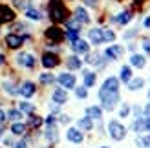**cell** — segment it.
Instances as JSON below:
<instances>
[{
	"mask_svg": "<svg viewBox=\"0 0 150 148\" xmlns=\"http://www.w3.org/2000/svg\"><path fill=\"white\" fill-rule=\"evenodd\" d=\"M99 99L103 102L104 110H114V106L119 102V92H101L99 90Z\"/></svg>",
	"mask_w": 150,
	"mask_h": 148,
	"instance_id": "cell-1",
	"label": "cell"
},
{
	"mask_svg": "<svg viewBox=\"0 0 150 148\" xmlns=\"http://www.w3.org/2000/svg\"><path fill=\"white\" fill-rule=\"evenodd\" d=\"M108 134L114 141H123L125 135H126V128L119 121H110L108 123Z\"/></svg>",
	"mask_w": 150,
	"mask_h": 148,
	"instance_id": "cell-2",
	"label": "cell"
},
{
	"mask_svg": "<svg viewBox=\"0 0 150 148\" xmlns=\"http://www.w3.org/2000/svg\"><path fill=\"white\" fill-rule=\"evenodd\" d=\"M17 64L22 66V68H33V66H35V57H33L31 53L22 51V53L17 55Z\"/></svg>",
	"mask_w": 150,
	"mask_h": 148,
	"instance_id": "cell-3",
	"label": "cell"
},
{
	"mask_svg": "<svg viewBox=\"0 0 150 148\" xmlns=\"http://www.w3.org/2000/svg\"><path fill=\"white\" fill-rule=\"evenodd\" d=\"M57 80H59V84H61L64 90H70V88L75 86V77L71 75V73H61Z\"/></svg>",
	"mask_w": 150,
	"mask_h": 148,
	"instance_id": "cell-4",
	"label": "cell"
},
{
	"mask_svg": "<svg viewBox=\"0 0 150 148\" xmlns=\"http://www.w3.org/2000/svg\"><path fill=\"white\" fill-rule=\"evenodd\" d=\"M22 42H24V37H20V35H13V33L6 35V44L9 46V49H17V48H20Z\"/></svg>",
	"mask_w": 150,
	"mask_h": 148,
	"instance_id": "cell-5",
	"label": "cell"
},
{
	"mask_svg": "<svg viewBox=\"0 0 150 148\" xmlns=\"http://www.w3.org/2000/svg\"><path fill=\"white\" fill-rule=\"evenodd\" d=\"M18 93L22 95L24 99H29L35 95V84L29 82V80H26V82H22V86L18 88Z\"/></svg>",
	"mask_w": 150,
	"mask_h": 148,
	"instance_id": "cell-6",
	"label": "cell"
},
{
	"mask_svg": "<svg viewBox=\"0 0 150 148\" xmlns=\"http://www.w3.org/2000/svg\"><path fill=\"white\" fill-rule=\"evenodd\" d=\"M66 137H68L70 143H75V144H81L82 143V132L79 128H68V132H66Z\"/></svg>",
	"mask_w": 150,
	"mask_h": 148,
	"instance_id": "cell-7",
	"label": "cell"
},
{
	"mask_svg": "<svg viewBox=\"0 0 150 148\" xmlns=\"http://www.w3.org/2000/svg\"><path fill=\"white\" fill-rule=\"evenodd\" d=\"M101 92H119V79L108 77L104 80V84L101 86Z\"/></svg>",
	"mask_w": 150,
	"mask_h": 148,
	"instance_id": "cell-8",
	"label": "cell"
},
{
	"mask_svg": "<svg viewBox=\"0 0 150 148\" xmlns=\"http://www.w3.org/2000/svg\"><path fill=\"white\" fill-rule=\"evenodd\" d=\"M71 48L75 53H79V55H84L88 53V49H90V44L86 40H82V39H77L75 42H71Z\"/></svg>",
	"mask_w": 150,
	"mask_h": 148,
	"instance_id": "cell-9",
	"label": "cell"
},
{
	"mask_svg": "<svg viewBox=\"0 0 150 148\" xmlns=\"http://www.w3.org/2000/svg\"><path fill=\"white\" fill-rule=\"evenodd\" d=\"M123 46H117V44H114V46H110L106 51H104V55H106V58H112V61H115V58H119L123 55Z\"/></svg>",
	"mask_w": 150,
	"mask_h": 148,
	"instance_id": "cell-10",
	"label": "cell"
},
{
	"mask_svg": "<svg viewBox=\"0 0 150 148\" xmlns=\"http://www.w3.org/2000/svg\"><path fill=\"white\" fill-rule=\"evenodd\" d=\"M88 37H90V42L92 44H101V42H104V37H103V29H99V27H93V29H90V33H88Z\"/></svg>",
	"mask_w": 150,
	"mask_h": 148,
	"instance_id": "cell-11",
	"label": "cell"
},
{
	"mask_svg": "<svg viewBox=\"0 0 150 148\" xmlns=\"http://www.w3.org/2000/svg\"><path fill=\"white\" fill-rule=\"evenodd\" d=\"M51 99H53V102H57V104H64V102L68 101V93L64 92V88H57L53 92V95H51Z\"/></svg>",
	"mask_w": 150,
	"mask_h": 148,
	"instance_id": "cell-12",
	"label": "cell"
},
{
	"mask_svg": "<svg viewBox=\"0 0 150 148\" xmlns=\"http://www.w3.org/2000/svg\"><path fill=\"white\" fill-rule=\"evenodd\" d=\"M51 18L53 20H64V7L61 4H53L51 6Z\"/></svg>",
	"mask_w": 150,
	"mask_h": 148,
	"instance_id": "cell-13",
	"label": "cell"
},
{
	"mask_svg": "<svg viewBox=\"0 0 150 148\" xmlns=\"http://www.w3.org/2000/svg\"><path fill=\"white\" fill-rule=\"evenodd\" d=\"M15 18V13L7 6H0V22H11Z\"/></svg>",
	"mask_w": 150,
	"mask_h": 148,
	"instance_id": "cell-14",
	"label": "cell"
},
{
	"mask_svg": "<svg viewBox=\"0 0 150 148\" xmlns=\"http://www.w3.org/2000/svg\"><path fill=\"white\" fill-rule=\"evenodd\" d=\"M75 18H77L81 24H88V22H90V15L86 13L84 7L79 6V7H75Z\"/></svg>",
	"mask_w": 150,
	"mask_h": 148,
	"instance_id": "cell-15",
	"label": "cell"
},
{
	"mask_svg": "<svg viewBox=\"0 0 150 148\" xmlns=\"http://www.w3.org/2000/svg\"><path fill=\"white\" fill-rule=\"evenodd\" d=\"M59 64V58L55 55H51V53H46L42 57V66L44 68H55V66Z\"/></svg>",
	"mask_w": 150,
	"mask_h": 148,
	"instance_id": "cell-16",
	"label": "cell"
},
{
	"mask_svg": "<svg viewBox=\"0 0 150 148\" xmlns=\"http://www.w3.org/2000/svg\"><path fill=\"white\" fill-rule=\"evenodd\" d=\"M86 117H90V119H97V121H99L101 117H103L101 108H99V106H88V108H86Z\"/></svg>",
	"mask_w": 150,
	"mask_h": 148,
	"instance_id": "cell-17",
	"label": "cell"
},
{
	"mask_svg": "<svg viewBox=\"0 0 150 148\" xmlns=\"http://www.w3.org/2000/svg\"><path fill=\"white\" fill-rule=\"evenodd\" d=\"M114 20L117 24H121V26H126V24H130V20H132V13L130 11H123V13H119Z\"/></svg>",
	"mask_w": 150,
	"mask_h": 148,
	"instance_id": "cell-18",
	"label": "cell"
},
{
	"mask_svg": "<svg viewBox=\"0 0 150 148\" xmlns=\"http://www.w3.org/2000/svg\"><path fill=\"white\" fill-rule=\"evenodd\" d=\"M66 64H68V68H70V70H79L81 66H82L81 58H79L77 55H71V57H68V58H66Z\"/></svg>",
	"mask_w": 150,
	"mask_h": 148,
	"instance_id": "cell-19",
	"label": "cell"
},
{
	"mask_svg": "<svg viewBox=\"0 0 150 148\" xmlns=\"http://www.w3.org/2000/svg\"><path fill=\"white\" fill-rule=\"evenodd\" d=\"M26 17L29 20H33V22H40L42 20V13L39 9H33V7H29V9H26Z\"/></svg>",
	"mask_w": 150,
	"mask_h": 148,
	"instance_id": "cell-20",
	"label": "cell"
},
{
	"mask_svg": "<svg viewBox=\"0 0 150 148\" xmlns=\"http://www.w3.org/2000/svg\"><path fill=\"white\" fill-rule=\"evenodd\" d=\"M130 64L134 66V68H143V66L146 64V58L143 55H132L130 57Z\"/></svg>",
	"mask_w": 150,
	"mask_h": 148,
	"instance_id": "cell-21",
	"label": "cell"
},
{
	"mask_svg": "<svg viewBox=\"0 0 150 148\" xmlns=\"http://www.w3.org/2000/svg\"><path fill=\"white\" fill-rule=\"evenodd\" d=\"M145 86V80L141 79V77H137V79H132L130 82H128V90L130 92H136V90H139V88H143Z\"/></svg>",
	"mask_w": 150,
	"mask_h": 148,
	"instance_id": "cell-22",
	"label": "cell"
},
{
	"mask_svg": "<svg viewBox=\"0 0 150 148\" xmlns=\"http://www.w3.org/2000/svg\"><path fill=\"white\" fill-rule=\"evenodd\" d=\"M79 128H82V130H92L93 128L92 119H90V117H82V119H79Z\"/></svg>",
	"mask_w": 150,
	"mask_h": 148,
	"instance_id": "cell-23",
	"label": "cell"
},
{
	"mask_svg": "<svg viewBox=\"0 0 150 148\" xmlns=\"http://www.w3.org/2000/svg\"><path fill=\"white\" fill-rule=\"evenodd\" d=\"M95 84V73L92 71H84V86L90 88V86H93Z\"/></svg>",
	"mask_w": 150,
	"mask_h": 148,
	"instance_id": "cell-24",
	"label": "cell"
},
{
	"mask_svg": "<svg viewBox=\"0 0 150 148\" xmlns=\"http://www.w3.org/2000/svg\"><path fill=\"white\" fill-rule=\"evenodd\" d=\"M121 79L125 80V82H130L132 80V70L128 68V66H123L121 68Z\"/></svg>",
	"mask_w": 150,
	"mask_h": 148,
	"instance_id": "cell-25",
	"label": "cell"
},
{
	"mask_svg": "<svg viewBox=\"0 0 150 148\" xmlns=\"http://www.w3.org/2000/svg\"><path fill=\"white\" fill-rule=\"evenodd\" d=\"M11 132H13L15 135H22V134L26 132V126H24L22 123H15L13 126H11Z\"/></svg>",
	"mask_w": 150,
	"mask_h": 148,
	"instance_id": "cell-26",
	"label": "cell"
},
{
	"mask_svg": "<svg viewBox=\"0 0 150 148\" xmlns=\"http://www.w3.org/2000/svg\"><path fill=\"white\" fill-rule=\"evenodd\" d=\"M7 117H9L11 121L18 123V121L22 119V112H20V110H9V112H7Z\"/></svg>",
	"mask_w": 150,
	"mask_h": 148,
	"instance_id": "cell-27",
	"label": "cell"
},
{
	"mask_svg": "<svg viewBox=\"0 0 150 148\" xmlns=\"http://www.w3.org/2000/svg\"><path fill=\"white\" fill-rule=\"evenodd\" d=\"M46 139H48V141H57V128L55 126H48V130H46Z\"/></svg>",
	"mask_w": 150,
	"mask_h": 148,
	"instance_id": "cell-28",
	"label": "cell"
},
{
	"mask_svg": "<svg viewBox=\"0 0 150 148\" xmlns=\"http://www.w3.org/2000/svg\"><path fill=\"white\" fill-rule=\"evenodd\" d=\"M103 37H104V42H114L115 40V33L112 29H103Z\"/></svg>",
	"mask_w": 150,
	"mask_h": 148,
	"instance_id": "cell-29",
	"label": "cell"
},
{
	"mask_svg": "<svg viewBox=\"0 0 150 148\" xmlns=\"http://www.w3.org/2000/svg\"><path fill=\"white\" fill-rule=\"evenodd\" d=\"M18 108H20V112H26V113H33V110H35V106L29 104V102H20Z\"/></svg>",
	"mask_w": 150,
	"mask_h": 148,
	"instance_id": "cell-30",
	"label": "cell"
},
{
	"mask_svg": "<svg viewBox=\"0 0 150 148\" xmlns=\"http://www.w3.org/2000/svg\"><path fill=\"white\" fill-rule=\"evenodd\" d=\"M88 61L93 62L95 66H104V58L101 55H92V57H88Z\"/></svg>",
	"mask_w": 150,
	"mask_h": 148,
	"instance_id": "cell-31",
	"label": "cell"
},
{
	"mask_svg": "<svg viewBox=\"0 0 150 148\" xmlns=\"http://www.w3.org/2000/svg\"><path fill=\"white\" fill-rule=\"evenodd\" d=\"M53 80H55V77L51 75V73H42V75H40V82L42 84H51Z\"/></svg>",
	"mask_w": 150,
	"mask_h": 148,
	"instance_id": "cell-32",
	"label": "cell"
},
{
	"mask_svg": "<svg viewBox=\"0 0 150 148\" xmlns=\"http://www.w3.org/2000/svg\"><path fill=\"white\" fill-rule=\"evenodd\" d=\"M134 130L136 132H145V119H136V123H134Z\"/></svg>",
	"mask_w": 150,
	"mask_h": 148,
	"instance_id": "cell-33",
	"label": "cell"
},
{
	"mask_svg": "<svg viewBox=\"0 0 150 148\" xmlns=\"http://www.w3.org/2000/svg\"><path fill=\"white\" fill-rule=\"evenodd\" d=\"M4 90H6L7 93H9V95H15V93H18V90H17V88H15L11 82H4Z\"/></svg>",
	"mask_w": 150,
	"mask_h": 148,
	"instance_id": "cell-34",
	"label": "cell"
},
{
	"mask_svg": "<svg viewBox=\"0 0 150 148\" xmlns=\"http://www.w3.org/2000/svg\"><path fill=\"white\" fill-rule=\"evenodd\" d=\"M59 35H61V31H59L57 27H53V29H48V37H50V39H53V40H59V39H61Z\"/></svg>",
	"mask_w": 150,
	"mask_h": 148,
	"instance_id": "cell-35",
	"label": "cell"
},
{
	"mask_svg": "<svg viewBox=\"0 0 150 148\" xmlns=\"http://www.w3.org/2000/svg\"><path fill=\"white\" fill-rule=\"evenodd\" d=\"M75 93H77V97H79V99H86V97H88L86 86H81V88H77V90H75Z\"/></svg>",
	"mask_w": 150,
	"mask_h": 148,
	"instance_id": "cell-36",
	"label": "cell"
},
{
	"mask_svg": "<svg viewBox=\"0 0 150 148\" xmlns=\"http://www.w3.org/2000/svg\"><path fill=\"white\" fill-rule=\"evenodd\" d=\"M141 46H143V49L146 53H150V37H145V39L141 40Z\"/></svg>",
	"mask_w": 150,
	"mask_h": 148,
	"instance_id": "cell-37",
	"label": "cell"
},
{
	"mask_svg": "<svg viewBox=\"0 0 150 148\" xmlns=\"http://www.w3.org/2000/svg\"><path fill=\"white\" fill-rule=\"evenodd\" d=\"M128 113H130V106L128 104H123L121 110H119V117H126Z\"/></svg>",
	"mask_w": 150,
	"mask_h": 148,
	"instance_id": "cell-38",
	"label": "cell"
},
{
	"mask_svg": "<svg viewBox=\"0 0 150 148\" xmlns=\"http://www.w3.org/2000/svg\"><path fill=\"white\" fill-rule=\"evenodd\" d=\"M42 121H40V117H31V121H29V124H31V126H39Z\"/></svg>",
	"mask_w": 150,
	"mask_h": 148,
	"instance_id": "cell-39",
	"label": "cell"
},
{
	"mask_svg": "<svg viewBox=\"0 0 150 148\" xmlns=\"http://www.w3.org/2000/svg\"><path fill=\"white\" fill-rule=\"evenodd\" d=\"M84 4H86V6H90V7H97L99 0H84Z\"/></svg>",
	"mask_w": 150,
	"mask_h": 148,
	"instance_id": "cell-40",
	"label": "cell"
},
{
	"mask_svg": "<svg viewBox=\"0 0 150 148\" xmlns=\"http://www.w3.org/2000/svg\"><path fill=\"white\" fill-rule=\"evenodd\" d=\"M13 148H28V144H26L24 141H20V143H17V144H15Z\"/></svg>",
	"mask_w": 150,
	"mask_h": 148,
	"instance_id": "cell-41",
	"label": "cell"
},
{
	"mask_svg": "<svg viewBox=\"0 0 150 148\" xmlns=\"http://www.w3.org/2000/svg\"><path fill=\"white\" fill-rule=\"evenodd\" d=\"M145 130L150 132V117H146V119H145Z\"/></svg>",
	"mask_w": 150,
	"mask_h": 148,
	"instance_id": "cell-42",
	"label": "cell"
},
{
	"mask_svg": "<svg viewBox=\"0 0 150 148\" xmlns=\"http://www.w3.org/2000/svg\"><path fill=\"white\" fill-rule=\"evenodd\" d=\"M143 143H145V146H146V148H150V135L143 137Z\"/></svg>",
	"mask_w": 150,
	"mask_h": 148,
	"instance_id": "cell-43",
	"label": "cell"
},
{
	"mask_svg": "<svg viewBox=\"0 0 150 148\" xmlns=\"http://www.w3.org/2000/svg\"><path fill=\"white\" fill-rule=\"evenodd\" d=\"M143 26L150 29V17H146V18H145V22H143Z\"/></svg>",
	"mask_w": 150,
	"mask_h": 148,
	"instance_id": "cell-44",
	"label": "cell"
},
{
	"mask_svg": "<svg viewBox=\"0 0 150 148\" xmlns=\"http://www.w3.org/2000/svg\"><path fill=\"white\" fill-rule=\"evenodd\" d=\"M4 144H6V146H11L13 141H11V139H4Z\"/></svg>",
	"mask_w": 150,
	"mask_h": 148,
	"instance_id": "cell-45",
	"label": "cell"
},
{
	"mask_svg": "<svg viewBox=\"0 0 150 148\" xmlns=\"http://www.w3.org/2000/svg\"><path fill=\"white\" fill-rule=\"evenodd\" d=\"M6 119V113H4V110H0V123H2Z\"/></svg>",
	"mask_w": 150,
	"mask_h": 148,
	"instance_id": "cell-46",
	"label": "cell"
},
{
	"mask_svg": "<svg viewBox=\"0 0 150 148\" xmlns=\"http://www.w3.org/2000/svg\"><path fill=\"white\" fill-rule=\"evenodd\" d=\"M145 115H146V117H150V104L145 108Z\"/></svg>",
	"mask_w": 150,
	"mask_h": 148,
	"instance_id": "cell-47",
	"label": "cell"
},
{
	"mask_svg": "<svg viewBox=\"0 0 150 148\" xmlns=\"http://www.w3.org/2000/svg\"><path fill=\"white\" fill-rule=\"evenodd\" d=\"M2 64H4V55L0 53V66H2Z\"/></svg>",
	"mask_w": 150,
	"mask_h": 148,
	"instance_id": "cell-48",
	"label": "cell"
},
{
	"mask_svg": "<svg viewBox=\"0 0 150 148\" xmlns=\"http://www.w3.org/2000/svg\"><path fill=\"white\" fill-rule=\"evenodd\" d=\"M2 132H4V128H2V126H0V135H2Z\"/></svg>",
	"mask_w": 150,
	"mask_h": 148,
	"instance_id": "cell-49",
	"label": "cell"
},
{
	"mask_svg": "<svg viewBox=\"0 0 150 148\" xmlns=\"http://www.w3.org/2000/svg\"><path fill=\"white\" fill-rule=\"evenodd\" d=\"M99 148H108V146H99Z\"/></svg>",
	"mask_w": 150,
	"mask_h": 148,
	"instance_id": "cell-50",
	"label": "cell"
},
{
	"mask_svg": "<svg viewBox=\"0 0 150 148\" xmlns=\"http://www.w3.org/2000/svg\"><path fill=\"white\" fill-rule=\"evenodd\" d=\"M148 97H150V93H148Z\"/></svg>",
	"mask_w": 150,
	"mask_h": 148,
	"instance_id": "cell-51",
	"label": "cell"
}]
</instances>
